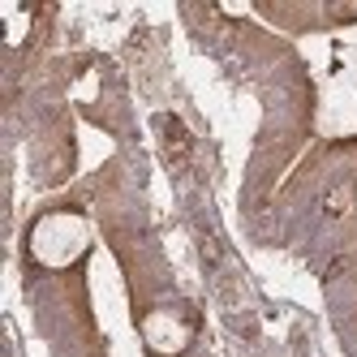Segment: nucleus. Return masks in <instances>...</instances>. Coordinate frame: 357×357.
<instances>
[{
  "label": "nucleus",
  "mask_w": 357,
  "mask_h": 357,
  "mask_svg": "<svg viewBox=\"0 0 357 357\" xmlns=\"http://www.w3.org/2000/svg\"><path fill=\"white\" fill-rule=\"evenodd\" d=\"M82 241H86V228L73 215H47L35 228V254H39L43 263H52V267L69 263L73 254L82 250Z\"/></svg>",
  "instance_id": "nucleus-1"
},
{
  "label": "nucleus",
  "mask_w": 357,
  "mask_h": 357,
  "mask_svg": "<svg viewBox=\"0 0 357 357\" xmlns=\"http://www.w3.org/2000/svg\"><path fill=\"white\" fill-rule=\"evenodd\" d=\"M142 336H146V344L155 349V353H181L185 340H190V331H185V323L176 319V314L160 310V314H151L142 323Z\"/></svg>",
  "instance_id": "nucleus-2"
}]
</instances>
